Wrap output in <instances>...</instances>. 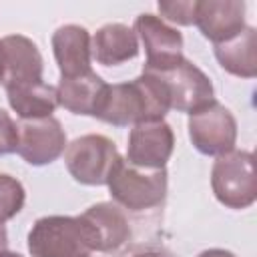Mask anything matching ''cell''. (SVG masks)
Masks as SVG:
<instances>
[{
	"label": "cell",
	"mask_w": 257,
	"mask_h": 257,
	"mask_svg": "<svg viewBox=\"0 0 257 257\" xmlns=\"http://www.w3.org/2000/svg\"><path fill=\"white\" fill-rule=\"evenodd\" d=\"M52 52L60 70V78H70L90 72V34L80 24L58 26L52 34Z\"/></svg>",
	"instance_id": "14"
},
{
	"label": "cell",
	"mask_w": 257,
	"mask_h": 257,
	"mask_svg": "<svg viewBox=\"0 0 257 257\" xmlns=\"http://www.w3.org/2000/svg\"><path fill=\"white\" fill-rule=\"evenodd\" d=\"M6 245H8V233H6L4 223H0V253L6 251Z\"/></svg>",
	"instance_id": "24"
},
{
	"label": "cell",
	"mask_w": 257,
	"mask_h": 257,
	"mask_svg": "<svg viewBox=\"0 0 257 257\" xmlns=\"http://www.w3.org/2000/svg\"><path fill=\"white\" fill-rule=\"evenodd\" d=\"M16 147H18V124L4 108H0V157L16 153Z\"/></svg>",
	"instance_id": "21"
},
{
	"label": "cell",
	"mask_w": 257,
	"mask_h": 257,
	"mask_svg": "<svg viewBox=\"0 0 257 257\" xmlns=\"http://www.w3.org/2000/svg\"><path fill=\"white\" fill-rule=\"evenodd\" d=\"M169 110L161 82L143 70L131 82L108 84L96 118L112 126H135L139 122L163 120Z\"/></svg>",
	"instance_id": "1"
},
{
	"label": "cell",
	"mask_w": 257,
	"mask_h": 257,
	"mask_svg": "<svg viewBox=\"0 0 257 257\" xmlns=\"http://www.w3.org/2000/svg\"><path fill=\"white\" fill-rule=\"evenodd\" d=\"M26 201V191L22 183L10 175L0 173V223L16 217Z\"/></svg>",
	"instance_id": "19"
},
{
	"label": "cell",
	"mask_w": 257,
	"mask_h": 257,
	"mask_svg": "<svg viewBox=\"0 0 257 257\" xmlns=\"http://www.w3.org/2000/svg\"><path fill=\"white\" fill-rule=\"evenodd\" d=\"M175 149V133L169 122H139L128 133L126 161L143 169H165Z\"/></svg>",
	"instance_id": "10"
},
{
	"label": "cell",
	"mask_w": 257,
	"mask_h": 257,
	"mask_svg": "<svg viewBox=\"0 0 257 257\" xmlns=\"http://www.w3.org/2000/svg\"><path fill=\"white\" fill-rule=\"evenodd\" d=\"M0 257H22L20 253H12V251H2Z\"/></svg>",
	"instance_id": "25"
},
{
	"label": "cell",
	"mask_w": 257,
	"mask_h": 257,
	"mask_svg": "<svg viewBox=\"0 0 257 257\" xmlns=\"http://www.w3.org/2000/svg\"><path fill=\"white\" fill-rule=\"evenodd\" d=\"M26 241L32 257H90L94 253L90 233L80 215L40 217L28 231Z\"/></svg>",
	"instance_id": "3"
},
{
	"label": "cell",
	"mask_w": 257,
	"mask_h": 257,
	"mask_svg": "<svg viewBox=\"0 0 257 257\" xmlns=\"http://www.w3.org/2000/svg\"><path fill=\"white\" fill-rule=\"evenodd\" d=\"M211 189L227 209H247L257 199L255 157L251 151H229L219 155L211 169Z\"/></svg>",
	"instance_id": "4"
},
{
	"label": "cell",
	"mask_w": 257,
	"mask_h": 257,
	"mask_svg": "<svg viewBox=\"0 0 257 257\" xmlns=\"http://www.w3.org/2000/svg\"><path fill=\"white\" fill-rule=\"evenodd\" d=\"M133 30L147 54V60L143 66L145 70H165L185 58L183 34L177 28L169 26L161 16L143 12L135 18Z\"/></svg>",
	"instance_id": "8"
},
{
	"label": "cell",
	"mask_w": 257,
	"mask_h": 257,
	"mask_svg": "<svg viewBox=\"0 0 257 257\" xmlns=\"http://www.w3.org/2000/svg\"><path fill=\"white\" fill-rule=\"evenodd\" d=\"M106 88L108 84L94 70L86 74L70 76V78H60L56 86L58 106L66 108L72 114L96 116L102 104V98L106 94Z\"/></svg>",
	"instance_id": "15"
},
{
	"label": "cell",
	"mask_w": 257,
	"mask_h": 257,
	"mask_svg": "<svg viewBox=\"0 0 257 257\" xmlns=\"http://www.w3.org/2000/svg\"><path fill=\"white\" fill-rule=\"evenodd\" d=\"M120 159L122 155L118 153L116 145L108 137L96 133L76 137L64 149V165L70 177L88 187L106 185Z\"/></svg>",
	"instance_id": "5"
},
{
	"label": "cell",
	"mask_w": 257,
	"mask_h": 257,
	"mask_svg": "<svg viewBox=\"0 0 257 257\" xmlns=\"http://www.w3.org/2000/svg\"><path fill=\"white\" fill-rule=\"evenodd\" d=\"M217 62L223 70L239 78H255L257 74V30L245 26L237 36L215 44Z\"/></svg>",
	"instance_id": "17"
},
{
	"label": "cell",
	"mask_w": 257,
	"mask_h": 257,
	"mask_svg": "<svg viewBox=\"0 0 257 257\" xmlns=\"http://www.w3.org/2000/svg\"><path fill=\"white\" fill-rule=\"evenodd\" d=\"M112 201L133 213L159 207L167 197V169H143L131 165L124 157L112 169L106 181Z\"/></svg>",
	"instance_id": "2"
},
{
	"label": "cell",
	"mask_w": 257,
	"mask_h": 257,
	"mask_svg": "<svg viewBox=\"0 0 257 257\" xmlns=\"http://www.w3.org/2000/svg\"><path fill=\"white\" fill-rule=\"evenodd\" d=\"M80 219L84 221L90 239L92 249L98 253H114L131 239V225L124 215V211L116 203H96L90 205Z\"/></svg>",
	"instance_id": "11"
},
{
	"label": "cell",
	"mask_w": 257,
	"mask_h": 257,
	"mask_svg": "<svg viewBox=\"0 0 257 257\" xmlns=\"http://www.w3.org/2000/svg\"><path fill=\"white\" fill-rule=\"evenodd\" d=\"M197 257H237V255L231 251H225V249H207V251L199 253Z\"/></svg>",
	"instance_id": "23"
},
{
	"label": "cell",
	"mask_w": 257,
	"mask_h": 257,
	"mask_svg": "<svg viewBox=\"0 0 257 257\" xmlns=\"http://www.w3.org/2000/svg\"><path fill=\"white\" fill-rule=\"evenodd\" d=\"M157 8L161 12V18H167L169 22H175L181 26L195 24L197 0H159Z\"/></svg>",
	"instance_id": "20"
},
{
	"label": "cell",
	"mask_w": 257,
	"mask_h": 257,
	"mask_svg": "<svg viewBox=\"0 0 257 257\" xmlns=\"http://www.w3.org/2000/svg\"><path fill=\"white\" fill-rule=\"evenodd\" d=\"M6 98L10 108L22 120L52 116V112L58 106L56 86L46 84L44 80L6 86Z\"/></svg>",
	"instance_id": "18"
},
{
	"label": "cell",
	"mask_w": 257,
	"mask_h": 257,
	"mask_svg": "<svg viewBox=\"0 0 257 257\" xmlns=\"http://www.w3.org/2000/svg\"><path fill=\"white\" fill-rule=\"evenodd\" d=\"M147 72H151L161 82L169 108L177 112L193 114L215 100V88L211 78L187 58H183L171 68L147 70Z\"/></svg>",
	"instance_id": "6"
},
{
	"label": "cell",
	"mask_w": 257,
	"mask_h": 257,
	"mask_svg": "<svg viewBox=\"0 0 257 257\" xmlns=\"http://www.w3.org/2000/svg\"><path fill=\"white\" fill-rule=\"evenodd\" d=\"M0 82H2V44H0Z\"/></svg>",
	"instance_id": "26"
},
{
	"label": "cell",
	"mask_w": 257,
	"mask_h": 257,
	"mask_svg": "<svg viewBox=\"0 0 257 257\" xmlns=\"http://www.w3.org/2000/svg\"><path fill=\"white\" fill-rule=\"evenodd\" d=\"M90 50L98 64L116 66L139 54V38L131 26L122 22H108L90 36Z\"/></svg>",
	"instance_id": "16"
},
{
	"label": "cell",
	"mask_w": 257,
	"mask_h": 257,
	"mask_svg": "<svg viewBox=\"0 0 257 257\" xmlns=\"http://www.w3.org/2000/svg\"><path fill=\"white\" fill-rule=\"evenodd\" d=\"M247 4L243 0H197L195 26L213 44L237 36L245 24Z\"/></svg>",
	"instance_id": "12"
},
{
	"label": "cell",
	"mask_w": 257,
	"mask_h": 257,
	"mask_svg": "<svg viewBox=\"0 0 257 257\" xmlns=\"http://www.w3.org/2000/svg\"><path fill=\"white\" fill-rule=\"evenodd\" d=\"M2 44V84L14 86L24 82L42 80L44 60L38 46L22 34H8L0 40Z\"/></svg>",
	"instance_id": "13"
},
{
	"label": "cell",
	"mask_w": 257,
	"mask_h": 257,
	"mask_svg": "<svg viewBox=\"0 0 257 257\" xmlns=\"http://www.w3.org/2000/svg\"><path fill=\"white\" fill-rule=\"evenodd\" d=\"M66 133L58 118H32L18 124L16 153L32 167L50 165L66 149Z\"/></svg>",
	"instance_id": "9"
},
{
	"label": "cell",
	"mask_w": 257,
	"mask_h": 257,
	"mask_svg": "<svg viewBox=\"0 0 257 257\" xmlns=\"http://www.w3.org/2000/svg\"><path fill=\"white\" fill-rule=\"evenodd\" d=\"M187 131L193 147L201 155L219 157L233 151L237 143V120L219 100H213L201 110L189 114Z\"/></svg>",
	"instance_id": "7"
},
{
	"label": "cell",
	"mask_w": 257,
	"mask_h": 257,
	"mask_svg": "<svg viewBox=\"0 0 257 257\" xmlns=\"http://www.w3.org/2000/svg\"><path fill=\"white\" fill-rule=\"evenodd\" d=\"M131 257H171V255L167 251H161V249H143V251L133 253Z\"/></svg>",
	"instance_id": "22"
}]
</instances>
